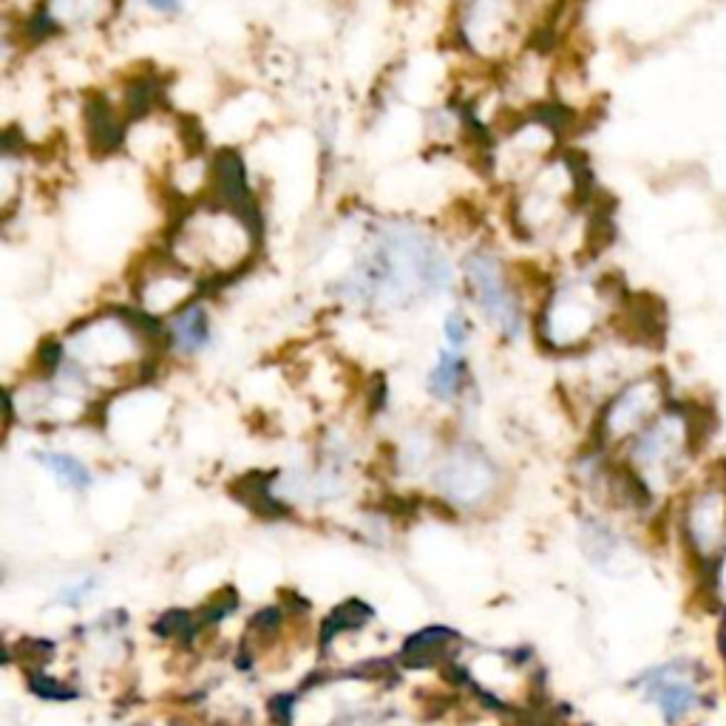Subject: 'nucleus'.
I'll use <instances>...</instances> for the list:
<instances>
[{"label": "nucleus", "instance_id": "6", "mask_svg": "<svg viewBox=\"0 0 726 726\" xmlns=\"http://www.w3.org/2000/svg\"><path fill=\"white\" fill-rule=\"evenodd\" d=\"M587 196L585 167L573 156L556 154L528 182L511 191L508 219L525 242H560Z\"/></svg>", "mask_w": 726, "mask_h": 726}, {"label": "nucleus", "instance_id": "12", "mask_svg": "<svg viewBox=\"0 0 726 726\" xmlns=\"http://www.w3.org/2000/svg\"><path fill=\"white\" fill-rule=\"evenodd\" d=\"M120 0H40V7L27 23L29 40H45L52 34L85 32L109 23Z\"/></svg>", "mask_w": 726, "mask_h": 726}, {"label": "nucleus", "instance_id": "15", "mask_svg": "<svg viewBox=\"0 0 726 726\" xmlns=\"http://www.w3.org/2000/svg\"><path fill=\"white\" fill-rule=\"evenodd\" d=\"M644 693L667 724H678L698 707V682L684 664H669L644 678Z\"/></svg>", "mask_w": 726, "mask_h": 726}, {"label": "nucleus", "instance_id": "11", "mask_svg": "<svg viewBox=\"0 0 726 726\" xmlns=\"http://www.w3.org/2000/svg\"><path fill=\"white\" fill-rule=\"evenodd\" d=\"M664 409H667V384H664L662 375H636L607 398L602 418H599V434L607 443L633 440Z\"/></svg>", "mask_w": 726, "mask_h": 726}, {"label": "nucleus", "instance_id": "20", "mask_svg": "<svg viewBox=\"0 0 726 726\" xmlns=\"http://www.w3.org/2000/svg\"><path fill=\"white\" fill-rule=\"evenodd\" d=\"M140 3L160 18H176L185 7V0H140Z\"/></svg>", "mask_w": 726, "mask_h": 726}, {"label": "nucleus", "instance_id": "5", "mask_svg": "<svg viewBox=\"0 0 726 726\" xmlns=\"http://www.w3.org/2000/svg\"><path fill=\"white\" fill-rule=\"evenodd\" d=\"M540 29V0H454L451 43L482 69L517 63Z\"/></svg>", "mask_w": 726, "mask_h": 726}, {"label": "nucleus", "instance_id": "13", "mask_svg": "<svg viewBox=\"0 0 726 726\" xmlns=\"http://www.w3.org/2000/svg\"><path fill=\"white\" fill-rule=\"evenodd\" d=\"M497 469L477 446L457 443L438 466V485L454 500L471 502L494 485Z\"/></svg>", "mask_w": 726, "mask_h": 726}, {"label": "nucleus", "instance_id": "4", "mask_svg": "<svg viewBox=\"0 0 726 726\" xmlns=\"http://www.w3.org/2000/svg\"><path fill=\"white\" fill-rule=\"evenodd\" d=\"M627 298L607 276L567 270L542 287L531 327L542 352L579 358L602 344Z\"/></svg>", "mask_w": 726, "mask_h": 726}, {"label": "nucleus", "instance_id": "1", "mask_svg": "<svg viewBox=\"0 0 726 726\" xmlns=\"http://www.w3.org/2000/svg\"><path fill=\"white\" fill-rule=\"evenodd\" d=\"M457 264L426 225L384 216L364 236L360 253L333 284V298L358 313H406L454 289Z\"/></svg>", "mask_w": 726, "mask_h": 726}, {"label": "nucleus", "instance_id": "7", "mask_svg": "<svg viewBox=\"0 0 726 726\" xmlns=\"http://www.w3.org/2000/svg\"><path fill=\"white\" fill-rule=\"evenodd\" d=\"M457 276L463 282L471 309L491 329L497 341H520L534 313L528 307L520 278L508 267L502 253L491 245H471L457 262Z\"/></svg>", "mask_w": 726, "mask_h": 726}, {"label": "nucleus", "instance_id": "10", "mask_svg": "<svg viewBox=\"0 0 726 726\" xmlns=\"http://www.w3.org/2000/svg\"><path fill=\"white\" fill-rule=\"evenodd\" d=\"M202 293H205V284L182 270L180 264L171 262L162 250L136 264V273L131 278V307L156 324H165L187 304L202 298Z\"/></svg>", "mask_w": 726, "mask_h": 726}, {"label": "nucleus", "instance_id": "3", "mask_svg": "<svg viewBox=\"0 0 726 726\" xmlns=\"http://www.w3.org/2000/svg\"><path fill=\"white\" fill-rule=\"evenodd\" d=\"M262 245L258 213L227 202L205 200L185 205L165 233L160 250L205 287L245 273Z\"/></svg>", "mask_w": 726, "mask_h": 726}, {"label": "nucleus", "instance_id": "19", "mask_svg": "<svg viewBox=\"0 0 726 726\" xmlns=\"http://www.w3.org/2000/svg\"><path fill=\"white\" fill-rule=\"evenodd\" d=\"M443 347L457 349V352H469L471 341H474V321L463 307H451L443 318Z\"/></svg>", "mask_w": 726, "mask_h": 726}, {"label": "nucleus", "instance_id": "2", "mask_svg": "<svg viewBox=\"0 0 726 726\" xmlns=\"http://www.w3.org/2000/svg\"><path fill=\"white\" fill-rule=\"evenodd\" d=\"M165 358L162 324L131 304L96 307L38 352V372H58L91 398L142 384Z\"/></svg>", "mask_w": 726, "mask_h": 726}, {"label": "nucleus", "instance_id": "14", "mask_svg": "<svg viewBox=\"0 0 726 726\" xmlns=\"http://www.w3.org/2000/svg\"><path fill=\"white\" fill-rule=\"evenodd\" d=\"M213 338H216V327H213V313L205 298H196L162 324L165 355L174 360L200 358L213 347Z\"/></svg>", "mask_w": 726, "mask_h": 726}, {"label": "nucleus", "instance_id": "18", "mask_svg": "<svg viewBox=\"0 0 726 726\" xmlns=\"http://www.w3.org/2000/svg\"><path fill=\"white\" fill-rule=\"evenodd\" d=\"M38 460L52 471L63 485H69V489H89L91 485V471L85 469L83 460H78L74 454H65V451H43V454H38Z\"/></svg>", "mask_w": 726, "mask_h": 726}, {"label": "nucleus", "instance_id": "21", "mask_svg": "<svg viewBox=\"0 0 726 726\" xmlns=\"http://www.w3.org/2000/svg\"><path fill=\"white\" fill-rule=\"evenodd\" d=\"M715 585H718V591L726 596V556H724V562H720V567H718V576H715Z\"/></svg>", "mask_w": 726, "mask_h": 726}, {"label": "nucleus", "instance_id": "16", "mask_svg": "<svg viewBox=\"0 0 726 726\" xmlns=\"http://www.w3.org/2000/svg\"><path fill=\"white\" fill-rule=\"evenodd\" d=\"M689 542L704 556H715L724 548L726 536V489L707 485L689 500L687 508Z\"/></svg>", "mask_w": 726, "mask_h": 726}, {"label": "nucleus", "instance_id": "17", "mask_svg": "<svg viewBox=\"0 0 726 726\" xmlns=\"http://www.w3.org/2000/svg\"><path fill=\"white\" fill-rule=\"evenodd\" d=\"M471 380H474V369H471L469 352L440 347L434 364L426 372V392L438 403H457L471 389Z\"/></svg>", "mask_w": 726, "mask_h": 726}, {"label": "nucleus", "instance_id": "9", "mask_svg": "<svg viewBox=\"0 0 726 726\" xmlns=\"http://www.w3.org/2000/svg\"><path fill=\"white\" fill-rule=\"evenodd\" d=\"M695 418L684 409H664L656 420H650L636 438L631 440V463L638 471V480L662 477L673 480L682 471L684 460L693 454Z\"/></svg>", "mask_w": 726, "mask_h": 726}, {"label": "nucleus", "instance_id": "8", "mask_svg": "<svg viewBox=\"0 0 726 726\" xmlns=\"http://www.w3.org/2000/svg\"><path fill=\"white\" fill-rule=\"evenodd\" d=\"M560 151V125L545 114H522L497 131L485 149L489 171L508 193L528 182Z\"/></svg>", "mask_w": 726, "mask_h": 726}]
</instances>
